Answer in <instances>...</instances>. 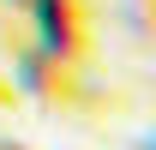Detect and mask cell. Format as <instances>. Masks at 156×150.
I'll return each mask as SVG.
<instances>
[{"label":"cell","instance_id":"2","mask_svg":"<svg viewBox=\"0 0 156 150\" xmlns=\"http://www.w3.org/2000/svg\"><path fill=\"white\" fill-rule=\"evenodd\" d=\"M24 12L36 24V36L48 54L72 60V66H90L96 54V30H90V0H24Z\"/></svg>","mask_w":156,"mask_h":150},{"label":"cell","instance_id":"4","mask_svg":"<svg viewBox=\"0 0 156 150\" xmlns=\"http://www.w3.org/2000/svg\"><path fill=\"white\" fill-rule=\"evenodd\" d=\"M0 150H36V144H24V138H6V132H0Z\"/></svg>","mask_w":156,"mask_h":150},{"label":"cell","instance_id":"1","mask_svg":"<svg viewBox=\"0 0 156 150\" xmlns=\"http://www.w3.org/2000/svg\"><path fill=\"white\" fill-rule=\"evenodd\" d=\"M90 66H72V60L48 54L42 42H18L12 60H6V78L18 84L24 102H36V108H54V114H72L84 108V96H90Z\"/></svg>","mask_w":156,"mask_h":150},{"label":"cell","instance_id":"3","mask_svg":"<svg viewBox=\"0 0 156 150\" xmlns=\"http://www.w3.org/2000/svg\"><path fill=\"white\" fill-rule=\"evenodd\" d=\"M24 108V96H18V84L6 78V66H0V114H18Z\"/></svg>","mask_w":156,"mask_h":150}]
</instances>
